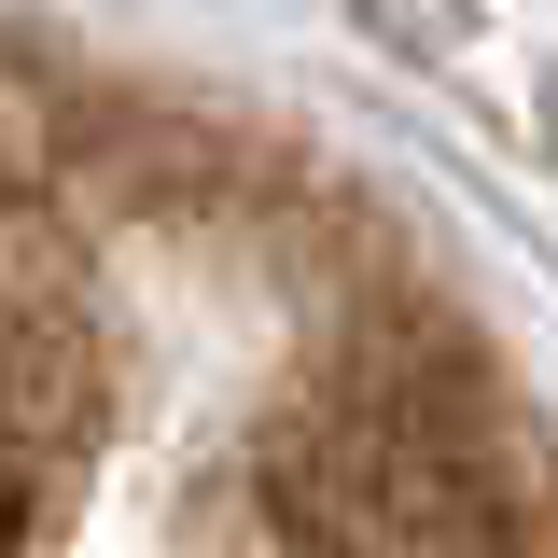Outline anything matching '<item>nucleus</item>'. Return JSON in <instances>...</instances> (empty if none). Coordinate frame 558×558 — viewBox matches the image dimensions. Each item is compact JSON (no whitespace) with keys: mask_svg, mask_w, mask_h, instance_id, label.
Here are the masks:
<instances>
[{"mask_svg":"<svg viewBox=\"0 0 558 558\" xmlns=\"http://www.w3.org/2000/svg\"><path fill=\"white\" fill-rule=\"evenodd\" d=\"M0 558H558V363L307 126L0 28Z\"/></svg>","mask_w":558,"mask_h":558,"instance_id":"1","label":"nucleus"}]
</instances>
